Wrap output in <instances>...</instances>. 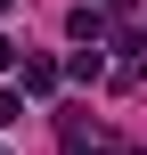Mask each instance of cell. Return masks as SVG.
<instances>
[{
  "label": "cell",
  "mask_w": 147,
  "mask_h": 155,
  "mask_svg": "<svg viewBox=\"0 0 147 155\" xmlns=\"http://www.w3.org/2000/svg\"><path fill=\"white\" fill-rule=\"evenodd\" d=\"M65 33H74V41H106V8H98V0H82V8L65 16Z\"/></svg>",
  "instance_id": "6da1fadb"
},
{
  "label": "cell",
  "mask_w": 147,
  "mask_h": 155,
  "mask_svg": "<svg viewBox=\"0 0 147 155\" xmlns=\"http://www.w3.org/2000/svg\"><path fill=\"white\" fill-rule=\"evenodd\" d=\"M65 74H74V82H98V74H106V57H98V41H74V57H65Z\"/></svg>",
  "instance_id": "3957f363"
},
{
  "label": "cell",
  "mask_w": 147,
  "mask_h": 155,
  "mask_svg": "<svg viewBox=\"0 0 147 155\" xmlns=\"http://www.w3.org/2000/svg\"><path fill=\"white\" fill-rule=\"evenodd\" d=\"M65 82V65H49V57H25V98H49Z\"/></svg>",
  "instance_id": "7a4b0ae2"
},
{
  "label": "cell",
  "mask_w": 147,
  "mask_h": 155,
  "mask_svg": "<svg viewBox=\"0 0 147 155\" xmlns=\"http://www.w3.org/2000/svg\"><path fill=\"white\" fill-rule=\"evenodd\" d=\"M8 8H16V0H0V16H8Z\"/></svg>",
  "instance_id": "52a82bcc"
},
{
  "label": "cell",
  "mask_w": 147,
  "mask_h": 155,
  "mask_svg": "<svg viewBox=\"0 0 147 155\" xmlns=\"http://www.w3.org/2000/svg\"><path fill=\"white\" fill-rule=\"evenodd\" d=\"M98 8H131V0H98Z\"/></svg>",
  "instance_id": "8992f818"
},
{
  "label": "cell",
  "mask_w": 147,
  "mask_h": 155,
  "mask_svg": "<svg viewBox=\"0 0 147 155\" xmlns=\"http://www.w3.org/2000/svg\"><path fill=\"white\" fill-rule=\"evenodd\" d=\"M0 74H16V41H8V33H0Z\"/></svg>",
  "instance_id": "5b68a950"
},
{
  "label": "cell",
  "mask_w": 147,
  "mask_h": 155,
  "mask_svg": "<svg viewBox=\"0 0 147 155\" xmlns=\"http://www.w3.org/2000/svg\"><path fill=\"white\" fill-rule=\"evenodd\" d=\"M0 123H25V90H0Z\"/></svg>",
  "instance_id": "277c9868"
}]
</instances>
